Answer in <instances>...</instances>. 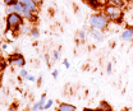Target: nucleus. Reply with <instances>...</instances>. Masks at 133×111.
I'll use <instances>...</instances> for the list:
<instances>
[{
	"instance_id": "1",
	"label": "nucleus",
	"mask_w": 133,
	"mask_h": 111,
	"mask_svg": "<svg viewBox=\"0 0 133 111\" xmlns=\"http://www.w3.org/2000/svg\"><path fill=\"white\" fill-rule=\"evenodd\" d=\"M88 24H90L91 28H96V30L104 31V30H108V27L110 24V20L102 12H99V13H94V14L90 16Z\"/></svg>"
},
{
	"instance_id": "2",
	"label": "nucleus",
	"mask_w": 133,
	"mask_h": 111,
	"mask_svg": "<svg viewBox=\"0 0 133 111\" xmlns=\"http://www.w3.org/2000/svg\"><path fill=\"white\" fill-rule=\"evenodd\" d=\"M102 13L109 18L110 22L113 23H122L123 20V16H124V12H123V8H118V6H113V5H104L102 6Z\"/></svg>"
},
{
	"instance_id": "3",
	"label": "nucleus",
	"mask_w": 133,
	"mask_h": 111,
	"mask_svg": "<svg viewBox=\"0 0 133 111\" xmlns=\"http://www.w3.org/2000/svg\"><path fill=\"white\" fill-rule=\"evenodd\" d=\"M26 22V19L23 18L22 14L18 13H8V16L5 18V23H6V31H19L21 26Z\"/></svg>"
},
{
	"instance_id": "4",
	"label": "nucleus",
	"mask_w": 133,
	"mask_h": 111,
	"mask_svg": "<svg viewBox=\"0 0 133 111\" xmlns=\"http://www.w3.org/2000/svg\"><path fill=\"white\" fill-rule=\"evenodd\" d=\"M9 63L12 64L13 66H18V68H23L26 65V59L24 56L17 51L16 54H13L10 58H9Z\"/></svg>"
},
{
	"instance_id": "5",
	"label": "nucleus",
	"mask_w": 133,
	"mask_h": 111,
	"mask_svg": "<svg viewBox=\"0 0 133 111\" xmlns=\"http://www.w3.org/2000/svg\"><path fill=\"white\" fill-rule=\"evenodd\" d=\"M120 38L124 42H132L133 41V27H125L122 33H120Z\"/></svg>"
},
{
	"instance_id": "6",
	"label": "nucleus",
	"mask_w": 133,
	"mask_h": 111,
	"mask_svg": "<svg viewBox=\"0 0 133 111\" xmlns=\"http://www.w3.org/2000/svg\"><path fill=\"white\" fill-rule=\"evenodd\" d=\"M19 3H21L23 6L28 8L30 10H32L35 14H37V13H38V9H40V6H38V5H36V4L33 3V0H19Z\"/></svg>"
},
{
	"instance_id": "7",
	"label": "nucleus",
	"mask_w": 133,
	"mask_h": 111,
	"mask_svg": "<svg viewBox=\"0 0 133 111\" xmlns=\"http://www.w3.org/2000/svg\"><path fill=\"white\" fill-rule=\"evenodd\" d=\"M6 9H8V13H18V14L23 13V5L19 1L17 4H14V5H8Z\"/></svg>"
},
{
	"instance_id": "8",
	"label": "nucleus",
	"mask_w": 133,
	"mask_h": 111,
	"mask_svg": "<svg viewBox=\"0 0 133 111\" xmlns=\"http://www.w3.org/2000/svg\"><path fill=\"white\" fill-rule=\"evenodd\" d=\"M91 36H92L97 42L104 41V38H105V33L101 31V30H96V28H91Z\"/></svg>"
},
{
	"instance_id": "9",
	"label": "nucleus",
	"mask_w": 133,
	"mask_h": 111,
	"mask_svg": "<svg viewBox=\"0 0 133 111\" xmlns=\"http://www.w3.org/2000/svg\"><path fill=\"white\" fill-rule=\"evenodd\" d=\"M58 111H77V107L72 103H66V102H62L58 106Z\"/></svg>"
},
{
	"instance_id": "10",
	"label": "nucleus",
	"mask_w": 133,
	"mask_h": 111,
	"mask_svg": "<svg viewBox=\"0 0 133 111\" xmlns=\"http://www.w3.org/2000/svg\"><path fill=\"white\" fill-rule=\"evenodd\" d=\"M108 4L113 6H118V8H124L125 1L124 0H108Z\"/></svg>"
},
{
	"instance_id": "11",
	"label": "nucleus",
	"mask_w": 133,
	"mask_h": 111,
	"mask_svg": "<svg viewBox=\"0 0 133 111\" xmlns=\"http://www.w3.org/2000/svg\"><path fill=\"white\" fill-rule=\"evenodd\" d=\"M30 34H31V37L35 38V40H38V38H40V31H38L37 27H32L31 31H30Z\"/></svg>"
},
{
	"instance_id": "12",
	"label": "nucleus",
	"mask_w": 133,
	"mask_h": 111,
	"mask_svg": "<svg viewBox=\"0 0 133 111\" xmlns=\"http://www.w3.org/2000/svg\"><path fill=\"white\" fill-rule=\"evenodd\" d=\"M46 93H44V95L41 96V98H40V101H38V105H40V111L44 110V106H45V103H46Z\"/></svg>"
},
{
	"instance_id": "13",
	"label": "nucleus",
	"mask_w": 133,
	"mask_h": 111,
	"mask_svg": "<svg viewBox=\"0 0 133 111\" xmlns=\"http://www.w3.org/2000/svg\"><path fill=\"white\" fill-rule=\"evenodd\" d=\"M28 75H30V74H28V72H27L26 69H23V68H22V69H21V72H19V78H21V79H27V77H28Z\"/></svg>"
},
{
	"instance_id": "14",
	"label": "nucleus",
	"mask_w": 133,
	"mask_h": 111,
	"mask_svg": "<svg viewBox=\"0 0 133 111\" xmlns=\"http://www.w3.org/2000/svg\"><path fill=\"white\" fill-rule=\"evenodd\" d=\"M52 105H54V100H48V101H46V103H45V106H44V110L45 111L50 110V109L52 107Z\"/></svg>"
},
{
	"instance_id": "15",
	"label": "nucleus",
	"mask_w": 133,
	"mask_h": 111,
	"mask_svg": "<svg viewBox=\"0 0 133 111\" xmlns=\"http://www.w3.org/2000/svg\"><path fill=\"white\" fill-rule=\"evenodd\" d=\"M77 37H78L79 41H84V40H86V31H84V30L79 31L78 33H77Z\"/></svg>"
},
{
	"instance_id": "16",
	"label": "nucleus",
	"mask_w": 133,
	"mask_h": 111,
	"mask_svg": "<svg viewBox=\"0 0 133 111\" xmlns=\"http://www.w3.org/2000/svg\"><path fill=\"white\" fill-rule=\"evenodd\" d=\"M19 0H3V3L8 6V5H14V4H17Z\"/></svg>"
},
{
	"instance_id": "17",
	"label": "nucleus",
	"mask_w": 133,
	"mask_h": 111,
	"mask_svg": "<svg viewBox=\"0 0 133 111\" xmlns=\"http://www.w3.org/2000/svg\"><path fill=\"white\" fill-rule=\"evenodd\" d=\"M52 56H54V61H58V60H59V58H60V51H59V50H55Z\"/></svg>"
},
{
	"instance_id": "18",
	"label": "nucleus",
	"mask_w": 133,
	"mask_h": 111,
	"mask_svg": "<svg viewBox=\"0 0 133 111\" xmlns=\"http://www.w3.org/2000/svg\"><path fill=\"white\" fill-rule=\"evenodd\" d=\"M106 73H108V74H111V73H113V64L111 63H109L106 65Z\"/></svg>"
},
{
	"instance_id": "19",
	"label": "nucleus",
	"mask_w": 133,
	"mask_h": 111,
	"mask_svg": "<svg viewBox=\"0 0 133 111\" xmlns=\"http://www.w3.org/2000/svg\"><path fill=\"white\" fill-rule=\"evenodd\" d=\"M31 111H40V105H38V102H36V103H33L32 109Z\"/></svg>"
},
{
	"instance_id": "20",
	"label": "nucleus",
	"mask_w": 133,
	"mask_h": 111,
	"mask_svg": "<svg viewBox=\"0 0 133 111\" xmlns=\"http://www.w3.org/2000/svg\"><path fill=\"white\" fill-rule=\"evenodd\" d=\"M17 107H18V105H17V103H13V105H10V106H9L8 111H17Z\"/></svg>"
},
{
	"instance_id": "21",
	"label": "nucleus",
	"mask_w": 133,
	"mask_h": 111,
	"mask_svg": "<svg viewBox=\"0 0 133 111\" xmlns=\"http://www.w3.org/2000/svg\"><path fill=\"white\" fill-rule=\"evenodd\" d=\"M63 65H64V66H65L66 69H69V68H70V63H69V61H68V60H64V61H63Z\"/></svg>"
},
{
	"instance_id": "22",
	"label": "nucleus",
	"mask_w": 133,
	"mask_h": 111,
	"mask_svg": "<svg viewBox=\"0 0 133 111\" xmlns=\"http://www.w3.org/2000/svg\"><path fill=\"white\" fill-rule=\"evenodd\" d=\"M42 80H44L42 75H40V77H38V79H37V86H38V87H40V86L42 84Z\"/></svg>"
},
{
	"instance_id": "23",
	"label": "nucleus",
	"mask_w": 133,
	"mask_h": 111,
	"mask_svg": "<svg viewBox=\"0 0 133 111\" xmlns=\"http://www.w3.org/2000/svg\"><path fill=\"white\" fill-rule=\"evenodd\" d=\"M33 3H35L36 5L41 6V5H42V3H44V0H33Z\"/></svg>"
},
{
	"instance_id": "24",
	"label": "nucleus",
	"mask_w": 133,
	"mask_h": 111,
	"mask_svg": "<svg viewBox=\"0 0 133 111\" xmlns=\"http://www.w3.org/2000/svg\"><path fill=\"white\" fill-rule=\"evenodd\" d=\"M52 77H54V78H58V77H59V70H58V69L52 72Z\"/></svg>"
},
{
	"instance_id": "25",
	"label": "nucleus",
	"mask_w": 133,
	"mask_h": 111,
	"mask_svg": "<svg viewBox=\"0 0 133 111\" xmlns=\"http://www.w3.org/2000/svg\"><path fill=\"white\" fill-rule=\"evenodd\" d=\"M26 80H28V82H33V80H35V77H33V75H31V74H30V75L27 77V79H26Z\"/></svg>"
},
{
	"instance_id": "26",
	"label": "nucleus",
	"mask_w": 133,
	"mask_h": 111,
	"mask_svg": "<svg viewBox=\"0 0 133 111\" xmlns=\"http://www.w3.org/2000/svg\"><path fill=\"white\" fill-rule=\"evenodd\" d=\"M83 111H100V109H83Z\"/></svg>"
}]
</instances>
